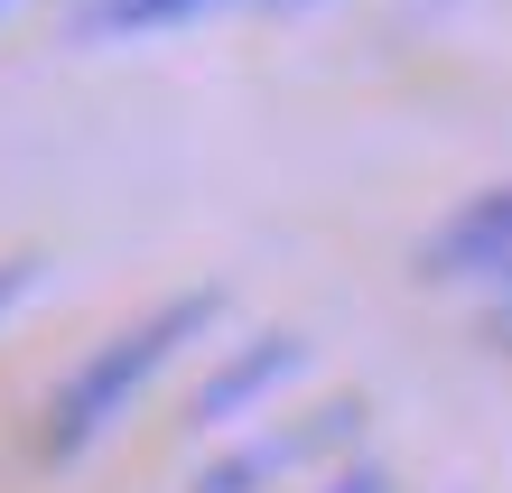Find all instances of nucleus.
<instances>
[{
	"instance_id": "nucleus-2",
	"label": "nucleus",
	"mask_w": 512,
	"mask_h": 493,
	"mask_svg": "<svg viewBox=\"0 0 512 493\" xmlns=\"http://www.w3.org/2000/svg\"><path fill=\"white\" fill-rule=\"evenodd\" d=\"M354 428H364V400H326V410L289 419V428H261V438L224 447L215 466H196V484H187V493H280V484H298L308 466L345 456Z\"/></svg>"
},
{
	"instance_id": "nucleus-1",
	"label": "nucleus",
	"mask_w": 512,
	"mask_h": 493,
	"mask_svg": "<svg viewBox=\"0 0 512 493\" xmlns=\"http://www.w3.org/2000/svg\"><path fill=\"white\" fill-rule=\"evenodd\" d=\"M215 317H224V289H177V298H159V307H140L122 335H103V345L47 391V410H38V456H47V466L94 456L112 428L140 410V391L159 382L177 354H196L205 335H215Z\"/></svg>"
},
{
	"instance_id": "nucleus-10",
	"label": "nucleus",
	"mask_w": 512,
	"mask_h": 493,
	"mask_svg": "<svg viewBox=\"0 0 512 493\" xmlns=\"http://www.w3.org/2000/svg\"><path fill=\"white\" fill-rule=\"evenodd\" d=\"M0 10H10V0H0Z\"/></svg>"
},
{
	"instance_id": "nucleus-9",
	"label": "nucleus",
	"mask_w": 512,
	"mask_h": 493,
	"mask_svg": "<svg viewBox=\"0 0 512 493\" xmlns=\"http://www.w3.org/2000/svg\"><path fill=\"white\" fill-rule=\"evenodd\" d=\"M494 298H503V307H512V270H503V280H494Z\"/></svg>"
},
{
	"instance_id": "nucleus-3",
	"label": "nucleus",
	"mask_w": 512,
	"mask_h": 493,
	"mask_svg": "<svg viewBox=\"0 0 512 493\" xmlns=\"http://www.w3.org/2000/svg\"><path fill=\"white\" fill-rule=\"evenodd\" d=\"M419 270H429V280H447V289H494L503 270H512V187L466 196V205L429 233Z\"/></svg>"
},
{
	"instance_id": "nucleus-6",
	"label": "nucleus",
	"mask_w": 512,
	"mask_h": 493,
	"mask_svg": "<svg viewBox=\"0 0 512 493\" xmlns=\"http://www.w3.org/2000/svg\"><path fill=\"white\" fill-rule=\"evenodd\" d=\"M28 289H38V261H0V317H10Z\"/></svg>"
},
{
	"instance_id": "nucleus-8",
	"label": "nucleus",
	"mask_w": 512,
	"mask_h": 493,
	"mask_svg": "<svg viewBox=\"0 0 512 493\" xmlns=\"http://www.w3.org/2000/svg\"><path fill=\"white\" fill-rule=\"evenodd\" d=\"M252 10H317V0H252Z\"/></svg>"
},
{
	"instance_id": "nucleus-7",
	"label": "nucleus",
	"mask_w": 512,
	"mask_h": 493,
	"mask_svg": "<svg viewBox=\"0 0 512 493\" xmlns=\"http://www.w3.org/2000/svg\"><path fill=\"white\" fill-rule=\"evenodd\" d=\"M326 493H391V475H382V466H345Z\"/></svg>"
},
{
	"instance_id": "nucleus-4",
	"label": "nucleus",
	"mask_w": 512,
	"mask_h": 493,
	"mask_svg": "<svg viewBox=\"0 0 512 493\" xmlns=\"http://www.w3.org/2000/svg\"><path fill=\"white\" fill-rule=\"evenodd\" d=\"M298 363H308V335H261V345H243L233 363H215V373H205V391L187 400V428H233L252 400L280 391Z\"/></svg>"
},
{
	"instance_id": "nucleus-5",
	"label": "nucleus",
	"mask_w": 512,
	"mask_h": 493,
	"mask_svg": "<svg viewBox=\"0 0 512 493\" xmlns=\"http://www.w3.org/2000/svg\"><path fill=\"white\" fill-rule=\"evenodd\" d=\"M224 0H84L75 10V38H159V28H187Z\"/></svg>"
}]
</instances>
